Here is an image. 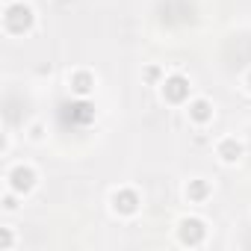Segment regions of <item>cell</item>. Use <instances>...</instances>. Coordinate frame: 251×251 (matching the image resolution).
Returning a JSON list of instances; mask_svg holds the SVG:
<instances>
[{
  "instance_id": "6da1fadb",
  "label": "cell",
  "mask_w": 251,
  "mask_h": 251,
  "mask_svg": "<svg viewBox=\"0 0 251 251\" xmlns=\"http://www.w3.org/2000/svg\"><path fill=\"white\" fill-rule=\"evenodd\" d=\"M30 24H33V12H30L24 3L9 6V12H6V27H9L12 33H24Z\"/></svg>"
},
{
  "instance_id": "7a4b0ae2",
  "label": "cell",
  "mask_w": 251,
  "mask_h": 251,
  "mask_svg": "<svg viewBox=\"0 0 251 251\" xmlns=\"http://www.w3.org/2000/svg\"><path fill=\"white\" fill-rule=\"evenodd\" d=\"M9 180H12V189H15V192H30L33 183H36V175H33V169L18 166V169L9 175Z\"/></svg>"
},
{
  "instance_id": "3957f363",
  "label": "cell",
  "mask_w": 251,
  "mask_h": 251,
  "mask_svg": "<svg viewBox=\"0 0 251 251\" xmlns=\"http://www.w3.org/2000/svg\"><path fill=\"white\" fill-rule=\"evenodd\" d=\"M204 233H207V230H204V225H201L198 219H186V222L180 225V239L189 242V245H198V242L204 239Z\"/></svg>"
},
{
  "instance_id": "277c9868",
  "label": "cell",
  "mask_w": 251,
  "mask_h": 251,
  "mask_svg": "<svg viewBox=\"0 0 251 251\" xmlns=\"http://www.w3.org/2000/svg\"><path fill=\"white\" fill-rule=\"evenodd\" d=\"M112 204H115V210H118V213H136L139 198H136V192H130V189H121V192H115Z\"/></svg>"
},
{
  "instance_id": "5b68a950",
  "label": "cell",
  "mask_w": 251,
  "mask_h": 251,
  "mask_svg": "<svg viewBox=\"0 0 251 251\" xmlns=\"http://www.w3.org/2000/svg\"><path fill=\"white\" fill-rule=\"evenodd\" d=\"M189 95V83L183 77H169L166 80V98L169 100H183Z\"/></svg>"
},
{
  "instance_id": "8992f818",
  "label": "cell",
  "mask_w": 251,
  "mask_h": 251,
  "mask_svg": "<svg viewBox=\"0 0 251 251\" xmlns=\"http://www.w3.org/2000/svg\"><path fill=\"white\" fill-rule=\"evenodd\" d=\"M239 154H242V148L233 142V139H227V142H222V157L227 160V163H233V160H239Z\"/></svg>"
},
{
  "instance_id": "52a82bcc",
  "label": "cell",
  "mask_w": 251,
  "mask_h": 251,
  "mask_svg": "<svg viewBox=\"0 0 251 251\" xmlns=\"http://www.w3.org/2000/svg\"><path fill=\"white\" fill-rule=\"evenodd\" d=\"M192 118L195 121H207L210 118V103L207 100H195L192 103Z\"/></svg>"
},
{
  "instance_id": "ba28073f",
  "label": "cell",
  "mask_w": 251,
  "mask_h": 251,
  "mask_svg": "<svg viewBox=\"0 0 251 251\" xmlns=\"http://www.w3.org/2000/svg\"><path fill=\"white\" fill-rule=\"evenodd\" d=\"M71 86H74L77 95H86V92L92 89V80H89V74H77V77L71 80Z\"/></svg>"
},
{
  "instance_id": "9c48e42d",
  "label": "cell",
  "mask_w": 251,
  "mask_h": 251,
  "mask_svg": "<svg viewBox=\"0 0 251 251\" xmlns=\"http://www.w3.org/2000/svg\"><path fill=\"white\" fill-rule=\"evenodd\" d=\"M189 195H192V198H204V195H207V186H204V183H192V186H189Z\"/></svg>"
},
{
  "instance_id": "30bf717a",
  "label": "cell",
  "mask_w": 251,
  "mask_h": 251,
  "mask_svg": "<svg viewBox=\"0 0 251 251\" xmlns=\"http://www.w3.org/2000/svg\"><path fill=\"white\" fill-rule=\"evenodd\" d=\"M12 245V236H9V230H3V248H9Z\"/></svg>"
},
{
  "instance_id": "8fae6325",
  "label": "cell",
  "mask_w": 251,
  "mask_h": 251,
  "mask_svg": "<svg viewBox=\"0 0 251 251\" xmlns=\"http://www.w3.org/2000/svg\"><path fill=\"white\" fill-rule=\"evenodd\" d=\"M248 86H251V77H248Z\"/></svg>"
}]
</instances>
